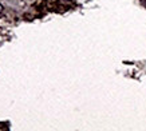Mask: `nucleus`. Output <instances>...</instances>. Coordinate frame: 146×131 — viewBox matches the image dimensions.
<instances>
[{"instance_id": "2", "label": "nucleus", "mask_w": 146, "mask_h": 131, "mask_svg": "<svg viewBox=\"0 0 146 131\" xmlns=\"http://www.w3.org/2000/svg\"><path fill=\"white\" fill-rule=\"evenodd\" d=\"M1 12H3V5L0 4V13H1Z\"/></svg>"}, {"instance_id": "1", "label": "nucleus", "mask_w": 146, "mask_h": 131, "mask_svg": "<svg viewBox=\"0 0 146 131\" xmlns=\"http://www.w3.org/2000/svg\"><path fill=\"white\" fill-rule=\"evenodd\" d=\"M141 3H142V4H143V5H145V7H146V0H141Z\"/></svg>"}]
</instances>
